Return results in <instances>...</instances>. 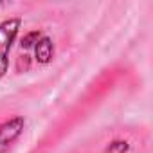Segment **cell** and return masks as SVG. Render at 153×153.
<instances>
[{"label": "cell", "mask_w": 153, "mask_h": 153, "mask_svg": "<svg viewBox=\"0 0 153 153\" xmlns=\"http://www.w3.org/2000/svg\"><path fill=\"white\" fill-rule=\"evenodd\" d=\"M20 18H6L0 22V78H4L9 70V54L16 36L20 33Z\"/></svg>", "instance_id": "1"}, {"label": "cell", "mask_w": 153, "mask_h": 153, "mask_svg": "<svg viewBox=\"0 0 153 153\" xmlns=\"http://www.w3.org/2000/svg\"><path fill=\"white\" fill-rule=\"evenodd\" d=\"M25 130V119L22 115H15L0 124V153H7V149L20 139Z\"/></svg>", "instance_id": "2"}, {"label": "cell", "mask_w": 153, "mask_h": 153, "mask_svg": "<svg viewBox=\"0 0 153 153\" xmlns=\"http://www.w3.org/2000/svg\"><path fill=\"white\" fill-rule=\"evenodd\" d=\"M54 56V42L49 38V36H40V40L36 42L34 45V58L38 63L42 65H47Z\"/></svg>", "instance_id": "3"}, {"label": "cell", "mask_w": 153, "mask_h": 153, "mask_svg": "<svg viewBox=\"0 0 153 153\" xmlns=\"http://www.w3.org/2000/svg\"><path fill=\"white\" fill-rule=\"evenodd\" d=\"M40 36H42L40 31H31V33H27V34L24 36V40H22V49H34V45H36V42L40 40Z\"/></svg>", "instance_id": "5"}, {"label": "cell", "mask_w": 153, "mask_h": 153, "mask_svg": "<svg viewBox=\"0 0 153 153\" xmlns=\"http://www.w3.org/2000/svg\"><path fill=\"white\" fill-rule=\"evenodd\" d=\"M128 149H130L128 140L117 139V140H112V142L105 148V153H128Z\"/></svg>", "instance_id": "4"}, {"label": "cell", "mask_w": 153, "mask_h": 153, "mask_svg": "<svg viewBox=\"0 0 153 153\" xmlns=\"http://www.w3.org/2000/svg\"><path fill=\"white\" fill-rule=\"evenodd\" d=\"M0 6H2V2H0Z\"/></svg>", "instance_id": "6"}]
</instances>
